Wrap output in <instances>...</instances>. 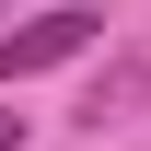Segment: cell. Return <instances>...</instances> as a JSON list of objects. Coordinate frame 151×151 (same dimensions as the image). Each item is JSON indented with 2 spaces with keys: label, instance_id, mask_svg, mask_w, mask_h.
<instances>
[{
  "label": "cell",
  "instance_id": "6da1fadb",
  "mask_svg": "<svg viewBox=\"0 0 151 151\" xmlns=\"http://www.w3.org/2000/svg\"><path fill=\"white\" fill-rule=\"evenodd\" d=\"M93 35H105V12H81V0H58V12H35V23H12V35H0V93H12V81H35V70H70Z\"/></svg>",
  "mask_w": 151,
  "mask_h": 151
},
{
  "label": "cell",
  "instance_id": "7a4b0ae2",
  "mask_svg": "<svg viewBox=\"0 0 151 151\" xmlns=\"http://www.w3.org/2000/svg\"><path fill=\"white\" fill-rule=\"evenodd\" d=\"M0 151H23V116H12V105H0Z\"/></svg>",
  "mask_w": 151,
  "mask_h": 151
}]
</instances>
